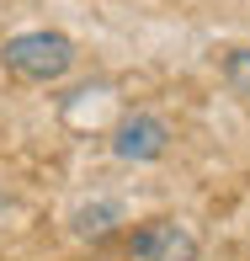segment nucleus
<instances>
[{
    "mask_svg": "<svg viewBox=\"0 0 250 261\" xmlns=\"http://www.w3.org/2000/svg\"><path fill=\"white\" fill-rule=\"evenodd\" d=\"M0 64L16 80L48 86V80H64L69 69H75V43H69L64 32H16V38L0 43Z\"/></svg>",
    "mask_w": 250,
    "mask_h": 261,
    "instance_id": "1",
    "label": "nucleus"
},
{
    "mask_svg": "<svg viewBox=\"0 0 250 261\" xmlns=\"http://www.w3.org/2000/svg\"><path fill=\"white\" fill-rule=\"evenodd\" d=\"M123 261H197V234L181 219H149L128 234Z\"/></svg>",
    "mask_w": 250,
    "mask_h": 261,
    "instance_id": "2",
    "label": "nucleus"
},
{
    "mask_svg": "<svg viewBox=\"0 0 250 261\" xmlns=\"http://www.w3.org/2000/svg\"><path fill=\"white\" fill-rule=\"evenodd\" d=\"M165 149H171V123H165V117H154V112L123 117V128L112 134V155H117V160H133V165L160 160Z\"/></svg>",
    "mask_w": 250,
    "mask_h": 261,
    "instance_id": "3",
    "label": "nucleus"
},
{
    "mask_svg": "<svg viewBox=\"0 0 250 261\" xmlns=\"http://www.w3.org/2000/svg\"><path fill=\"white\" fill-rule=\"evenodd\" d=\"M112 224H117V203H96V208H80L75 213V234H91V240L106 234Z\"/></svg>",
    "mask_w": 250,
    "mask_h": 261,
    "instance_id": "4",
    "label": "nucleus"
},
{
    "mask_svg": "<svg viewBox=\"0 0 250 261\" xmlns=\"http://www.w3.org/2000/svg\"><path fill=\"white\" fill-rule=\"evenodd\" d=\"M224 80H229L234 96L250 101V48H229L224 54Z\"/></svg>",
    "mask_w": 250,
    "mask_h": 261,
    "instance_id": "5",
    "label": "nucleus"
}]
</instances>
